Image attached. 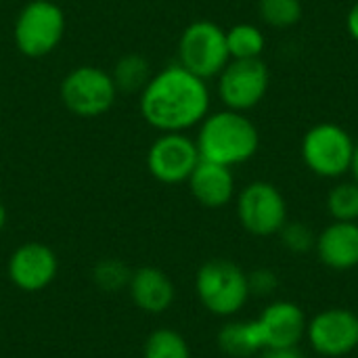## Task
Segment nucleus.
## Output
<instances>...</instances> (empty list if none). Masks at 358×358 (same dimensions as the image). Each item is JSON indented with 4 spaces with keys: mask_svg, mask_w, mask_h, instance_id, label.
<instances>
[{
    "mask_svg": "<svg viewBox=\"0 0 358 358\" xmlns=\"http://www.w3.org/2000/svg\"><path fill=\"white\" fill-rule=\"evenodd\" d=\"M218 346L233 358H250L264 350V340L258 321L227 323L218 334Z\"/></svg>",
    "mask_w": 358,
    "mask_h": 358,
    "instance_id": "obj_17",
    "label": "nucleus"
},
{
    "mask_svg": "<svg viewBox=\"0 0 358 358\" xmlns=\"http://www.w3.org/2000/svg\"><path fill=\"white\" fill-rule=\"evenodd\" d=\"M199 159V149L193 138L185 132H164L149 147L147 168L155 180L164 185H178L189 180Z\"/></svg>",
    "mask_w": 358,
    "mask_h": 358,
    "instance_id": "obj_10",
    "label": "nucleus"
},
{
    "mask_svg": "<svg viewBox=\"0 0 358 358\" xmlns=\"http://www.w3.org/2000/svg\"><path fill=\"white\" fill-rule=\"evenodd\" d=\"M210 113V88L206 80L180 63L168 65L141 92V115L159 132H185L199 126Z\"/></svg>",
    "mask_w": 358,
    "mask_h": 358,
    "instance_id": "obj_1",
    "label": "nucleus"
},
{
    "mask_svg": "<svg viewBox=\"0 0 358 358\" xmlns=\"http://www.w3.org/2000/svg\"><path fill=\"white\" fill-rule=\"evenodd\" d=\"M195 143L201 159L233 168L258 153L260 132L245 113L222 109L203 117Z\"/></svg>",
    "mask_w": 358,
    "mask_h": 358,
    "instance_id": "obj_2",
    "label": "nucleus"
},
{
    "mask_svg": "<svg viewBox=\"0 0 358 358\" xmlns=\"http://www.w3.org/2000/svg\"><path fill=\"white\" fill-rule=\"evenodd\" d=\"M195 289L201 304L218 317L239 313L250 298L248 275L229 260L206 262L197 273Z\"/></svg>",
    "mask_w": 358,
    "mask_h": 358,
    "instance_id": "obj_7",
    "label": "nucleus"
},
{
    "mask_svg": "<svg viewBox=\"0 0 358 358\" xmlns=\"http://www.w3.org/2000/svg\"><path fill=\"white\" fill-rule=\"evenodd\" d=\"M262 358H304L302 352L298 350V346H289V348H264Z\"/></svg>",
    "mask_w": 358,
    "mask_h": 358,
    "instance_id": "obj_26",
    "label": "nucleus"
},
{
    "mask_svg": "<svg viewBox=\"0 0 358 358\" xmlns=\"http://www.w3.org/2000/svg\"><path fill=\"white\" fill-rule=\"evenodd\" d=\"M145 358H191L185 338L172 329H159L149 336Z\"/></svg>",
    "mask_w": 358,
    "mask_h": 358,
    "instance_id": "obj_22",
    "label": "nucleus"
},
{
    "mask_svg": "<svg viewBox=\"0 0 358 358\" xmlns=\"http://www.w3.org/2000/svg\"><path fill=\"white\" fill-rule=\"evenodd\" d=\"M327 210L334 220L358 222V182H338L327 195Z\"/></svg>",
    "mask_w": 358,
    "mask_h": 358,
    "instance_id": "obj_20",
    "label": "nucleus"
},
{
    "mask_svg": "<svg viewBox=\"0 0 358 358\" xmlns=\"http://www.w3.org/2000/svg\"><path fill=\"white\" fill-rule=\"evenodd\" d=\"M130 294L145 313H164L174 300V285L159 268H141L130 277Z\"/></svg>",
    "mask_w": 358,
    "mask_h": 358,
    "instance_id": "obj_16",
    "label": "nucleus"
},
{
    "mask_svg": "<svg viewBox=\"0 0 358 358\" xmlns=\"http://www.w3.org/2000/svg\"><path fill=\"white\" fill-rule=\"evenodd\" d=\"M350 172H352L355 180L358 182V141H357V147H355V159H352V168H350Z\"/></svg>",
    "mask_w": 358,
    "mask_h": 358,
    "instance_id": "obj_28",
    "label": "nucleus"
},
{
    "mask_svg": "<svg viewBox=\"0 0 358 358\" xmlns=\"http://www.w3.org/2000/svg\"><path fill=\"white\" fill-rule=\"evenodd\" d=\"M57 275V256L50 248L42 243H25L8 260L10 281L25 289L38 292L46 287Z\"/></svg>",
    "mask_w": 358,
    "mask_h": 358,
    "instance_id": "obj_13",
    "label": "nucleus"
},
{
    "mask_svg": "<svg viewBox=\"0 0 358 358\" xmlns=\"http://www.w3.org/2000/svg\"><path fill=\"white\" fill-rule=\"evenodd\" d=\"M237 216L248 233L271 237L287 222V203L273 182L254 180L237 195Z\"/></svg>",
    "mask_w": 358,
    "mask_h": 358,
    "instance_id": "obj_9",
    "label": "nucleus"
},
{
    "mask_svg": "<svg viewBox=\"0 0 358 358\" xmlns=\"http://www.w3.org/2000/svg\"><path fill=\"white\" fill-rule=\"evenodd\" d=\"M258 13L266 25L285 29V27H294L302 19V2L300 0H260Z\"/></svg>",
    "mask_w": 358,
    "mask_h": 358,
    "instance_id": "obj_21",
    "label": "nucleus"
},
{
    "mask_svg": "<svg viewBox=\"0 0 358 358\" xmlns=\"http://www.w3.org/2000/svg\"><path fill=\"white\" fill-rule=\"evenodd\" d=\"M306 338L321 357H346L358 348V315L348 308L321 310L306 325Z\"/></svg>",
    "mask_w": 358,
    "mask_h": 358,
    "instance_id": "obj_11",
    "label": "nucleus"
},
{
    "mask_svg": "<svg viewBox=\"0 0 358 358\" xmlns=\"http://www.w3.org/2000/svg\"><path fill=\"white\" fill-rule=\"evenodd\" d=\"M59 96L69 113L78 117H99L113 107L117 88L109 71L94 65H80L61 80Z\"/></svg>",
    "mask_w": 358,
    "mask_h": 358,
    "instance_id": "obj_6",
    "label": "nucleus"
},
{
    "mask_svg": "<svg viewBox=\"0 0 358 358\" xmlns=\"http://www.w3.org/2000/svg\"><path fill=\"white\" fill-rule=\"evenodd\" d=\"M306 315L304 310L287 300L273 302L264 308L258 319V327L264 340V348H289L298 346L306 336Z\"/></svg>",
    "mask_w": 358,
    "mask_h": 358,
    "instance_id": "obj_12",
    "label": "nucleus"
},
{
    "mask_svg": "<svg viewBox=\"0 0 358 358\" xmlns=\"http://www.w3.org/2000/svg\"><path fill=\"white\" fill-rule=\"evenodd\" d=\"M248 287H250V296L266 298V296H271L279 287V279H277V275L273 271L258 268V271L248 275Z\"/></svg>",
    "mask_w": 358,
    "mask_h": 358,
    "instance_id": "obj_25",
    "label": "nucleus"
},
{
    "mask_svg": "<svg viewBox=\"0 0 358 358\" xmlns=\"http://www.w3.org/2000/svg\"><path fill=\"white\" fill-rule=\"evenodd\" d=\"M231 61L227 31L214 21H193L178 40V63L201 80L218 78Z\"/></svg>",
    "mask_w": 358,
    "mask_h": 358,
    "instance_id": "obj_5",
    "label": "nucleus"
},
{
    "mask_svg": "<svg viewBox=\"0 0 358 358\" xmlns=\"http://www.w3.org/2000/svg\"><path fill=\"white\" fill-rule=\"evenodd\" d=\"M4 224H6V210H4V206L0 203V233H2V229H4Z\"/></svg>",
    "mask_w": 358,
    "mask_h": 358,
    "instance_id": "obj_29",
    "label": "nucleus"
},
{
    "mask_svg": "<svg viewBox=\"0 0 358 358\" xmlns=\"http://www.w3.org/2000/svg\"><path fill=\"white\" fill-rule=\"evenodd\" d=\"M319 260L334 271H350L358 266V222L334 220L315 241Z\"/></svg>",
    "mask_w": 358,
    "mask_h": 358,
    "instance_id": "obj_14",
    "label": "nucleus"
},
{
    "mask_svg": "<svg viewBox=\"0 0 358 358\" xmlns=\"http://www.w3.org/2000/svg\"><path fill=\"white\" fill-rule=\"evenodd\" d=\"M357 141L338 124L321 122L306 130L300 153L304 166L319 178H342L350 172Z\"/></svg>",
    "mask_w": 358,
    "mask_h": 358,
    "instance_id": "obj_3",
    "label": "nucleus"
},
{
    "mask_svg": "<svg viewBox=\"0 0 358 358\" xmlns=\"http://www.w3.org/2000/svg\"><path fill=\"white\" fill-rule=\"evenodd\" d=\"M187 182L193 197L206 208H222L235 195V176L231 168L214 162L199 159Z\"/></svg>",
    "mask_w": 358,
    "mask_h": 358,
    "instance_id": "obj_15",
    "label": "nucleus"
},
{
    "mask_svg": "<svg viewBox=\"0 0 358 358\" xmlns=\"http://www.w3.org/2000/svg\"><path fill=\"white\" fill-rule=\"evenodd\" d=\"M130 277L132 275L117 260H105V262L96 264V268H94V281L99 283V287H103L107 292L120 289L122 285L130 283Z\"/></svg>",
    "mask_w": 358,
    "mask_h": 358,
    "instance_id": "obj_24",
    "label": "nucleus"
},
{
    "mask_svg": "<svg viewBox=\"0 0 358 358\" xmlns=\"http://www.w3.org/2000/svg\"><path fill=\"white\" fill-rule=\"evenodd\" d=\"M65 34V13L59 4L50 0L27 2L17 19L13 38L21 55L29 59H42L50 55L63 40Z\"/></svg>",
    "mask_w": 358,
    "mask_h": 358,
    "instance_id": "obj_4",
    "label": "nucleus"
},
{
    "mask_svg": "<svg viewBox=\"0 0 358 358\" xmlns=\"http://www.w3.org/2000/svg\"><path fill=\"white\" fill-rule=\"evenodd\" d=\"M346 29H348L350 38L358 42V2L350 6V10L346 15Z\"/></svg>",
    "mask_w": 358,
    "mask_h": 358,
    "instance_id": "obj_27",
    "label": "nucleus"
},
{
    "mask_svg": "<svg viewBox=\"0 0 358 358\" xmlns=\"http://www.w3.org/2000/svg\"><path fill=\"white\" fill-rule=\"evenodd\" d=\"M281 235V243L285 250H289L292 254H306L310 250H315V233L308 224L294 220V222H285L283 229L279 231Z\"/></svg>",
    "mask_w": 358,
    "mask_h": 358,
    "instance_id": "obj_23",
    "label": "nucleus"
},
{
    "mask_svg": "<svg viewBox=\"0 0 358 358\" xmlns=\"http://www.w3.org/2000/svg\"><path fill=\"white\" fill-rule=\"evenodd\" d=\"M109 73H111V80H113L117 92H126V94L143 92V88L149 84V80L153 76L149 61L136 52L120 57Z\"/></svg>",
    "mask_w": 358,
    "mask_h": 358,
    "instance_id": "obj_18",
    "label": "nucleus"
},
{
    "mask_svg": "<svg viewBox=\"0 0 358 358\" xmlns=\"http://www.w3.org/2000/svg\"><path fill=\"white\" fill-rule=\"evenodd\" d=\"M264 44V34L252 23H237L227 29V48L231 59H260Z\"/></svg>",
    "mask_w": 358,
    "mask_h": 358,
    "instance_id": "obj_19",
    "label": "nucleus"
},
{
    "mask_svg": "<svg viewBox=\"0 0 358 358\" xmlns=\"http://www.w3.org/2000/svg\"><path fill=\"white\" fill-rule=\"evenodd\" d=\"M271 73L262 59H231L218 73V96L224 109L250 111L268 92Z\"/></svg>",
    "mask_w": 358,
    "mask_h": 358,
    "instance_id": "obj_8",
    "label": "nucleus"
}]
</instances>
